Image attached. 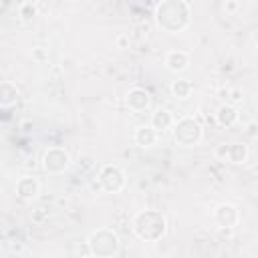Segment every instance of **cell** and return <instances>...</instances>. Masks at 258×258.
I'll use <instances>...</instances> for the list:
<instances>
[{
  "instance_id": "cell-1",
  "label": "cell",
  "mask_w": 258,
  "mask_h": 258,
  "mask_svg": "<svg viewBox=\"0 0 258 258\" xmlns=\"http://www.w3.org/2000/svg\"><path fill=\"white\" fill-rule=\"evenodd\" d=\"M173 135H175V141L189 147V145H196L200 139H202V127L194 121V119H181L175 129H173Z\"/></svg>"
},
{
  "instance_id": "cell-2",
  "label": "cell",
  "mask_w": 258,
  "mask_h": 258,
  "mask_svg": "<svg viewBox=\"0 0 258 258\" xmlns=\"http://www.w3.org/2000/svg\"><path fill=\"white\" fill-rule=\"evenodd\" d=\"M67 165H69V155H67V151L54 147V149H48V151L44 153V169H46V171L58 173V171H62Z\"/></svg>"
},
{
  "instance_id": "cell-3",
  "label": "cell",
  "mask_w": 258,
  "mask_h": 258,
  "mask_svg": "<svg viewBox=\"0 0 258 258\" xmlns=\"http://www.w3.org/2000/svg\"><path fill=\"white\" fill-rule=\"evenodd\" d=\"M127 105L133 109V111H143L149 107V93L143 91V89H133L129 95H127Z\"/></svg>"
},
{
  "instance_id": "cell-4",
  "label": "cell",
  "mask_w": 258,
  "mask_h": 258,
  "mask_svg": "<svg viewBox=\"0 0 258 258\" xmlns=\"http://www.w3.org/2000/svg\"><path fill=\"white\" fill-rule=\"evenodd\" d=\"M91 238H95V240H99V246H91V250H93V254L97 256V258H105V246H109L113 252H117V248H119V242H117V236L115 234H111L109 232V236H107V240H101V234L97 232V234H93Z\"/></svg>"
},
{
  "instance_id": "cell-5",
  "label": "cell",
  "mask_w": 258,
  "mask_h": 258,
  "mask_svg": "<svg viewBox=\"0 0 258 258\" xmlns=\"http://www.w3.org/2000/svg\"><path fill=\"white\" fill-rule=\"evenodd\" d=\"M16 189H18V196H20V198L32 200V198H36V194H38V181L32 179V177H22V179L18 181Z\"/></svg>"
},
{
  "instance_id": "cell-6",
  "label": "cell",
  "mask_w": 258,
  "mask_h": 258,
  "mask_svg": "<svg viewBox=\"0 0 258 258\" xmlns=\"http://www.w3.org/2000/svg\"><path fill=\"white\" fill-rule=\"evenodd\" d=\"M165 64H167V69H169V71L179 73V71H183V69L187 67V54H185V52H181V50H173V52H169V54H167Z\"/></svg>"
},
{
  "instance_id": "cell-7",
  "label": "cell",
  "mask_w": 258,
  "mask_h": 258,
  "mask_svg": "<svg viewBox=\"0 0 258 258\" xmlns=\"http://www.w3.org/2000/svg\"><path fill=\"white\" fill-rule=\"evenodd\" d=\"M155 139H157V133L153 127H139L135 131V141L141 147H151L155 143Z\"/></svg>"
},
{
  "instance_id": "cell-8",
  "label": "cell",
  "mask_w": 258,
  "mask_h": 258,
  "mask_svg": "<svg viewBox=\"0 0 258 258\" xmlns=\"http://www.w3.org/2000/svg\"><path fill=\"white\" fill-rule=\"evenodd\" d=\"M151 125H153V129H165V127H169V125H171V115H169V111H165V109L155 111V113H153V119H151Z\"/></svg>"
},
{
  "instance_id": "cell-9",
  "label": "cell",
  "mask_w": 258,
  "mask_h": 258,
  "mask_svg": "<svg viewBox=\"0 0 258 258\" xmlns=\"http://www.w3.org/2000/svg\"><path fill=\"white\" fill-rule=\"evenodd\" d=\"M236 119H238V113H236V109H232V107H222V109L218 111V121H220V125L230 127Z\"/></svg>"
},
{
  "instance_id": "cell-10",
  "label": "cell",
  "mask_w": 258,
  "mask_h": 258,
  "mask_svg": "<svg viewBox=\"0 0 258 258\" xmlns=\"http://www.w3.org/2000/svg\"><path fill=\"white\" fill-rule=\"evenodd\" d=\"M171 93H173L175 97H179V99H187L189 93H191V85H189L187 81H175V83L171 85Z\"/></svg>"
},
{
  "instance_id": "cell-11",
  "label": "cell",
  "mask_w": 258,
  "mask_h": 258,
  "mask_svg": "<svg viewBox=\"0 0 258 258\" xmlns=\"http://www.w3.org/2000/svg\"><path fill=\"white\" fill-rule=\"evenodd\" d=\"M228 155H230V159H232L234 163H244L248 151H246L244 145H232V147L228 149Z\"/></svg>"
}]
</instances>
